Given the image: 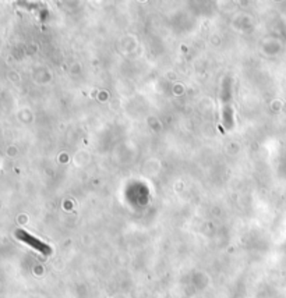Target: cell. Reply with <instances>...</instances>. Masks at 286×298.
Segmentation results:
<instances>
[{"label": "cell", "instance_id": "6da1fadb", "mask_svg": "<svg viewBox=\"0 0 286 298\" xmlns=\"http://www.w3.org/2000/svg\"><path fill=\"white\" fill-rule=\"evenodd\" d=\"M15 235H17L18 240H21L24 241L25 244L31 245L32 248H35L36 251H39V252L45 253V255H48V253H50V247L49 245H46L45 242H42V241H39L38 238L32 237V235L30 234V233H27L25 230H17L15 231Z\"/></svg>", "mask_w": 286, "mask_h": 298}]
</instances>
